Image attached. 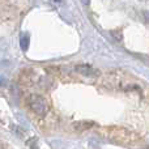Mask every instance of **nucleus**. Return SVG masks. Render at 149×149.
I'll return each mask as SVG.
<instances>
[{
    "mask_svg": "<svg viewBox=\"0 0 149 149\" xmlns=\"http://www.w3.org/2000/svg\"><path fill=\"white\" fill-rule=\"evenodd\" d=\"M101 82H103V85L107 88H113V89H119L123 92H128V90H136L141 95L147 97L149 92V86L139 84V80L132 77L131 74H128L124 71H111L102 76Z\"/></svg>",
    "mask_w": 149,
    "mask_h": 149,
    "instance_id": "nucleus-1",
    "label": "nucleus"
},
{
    "mask_svg": "<svg viewBox=\"0 0 149 149\" xmlns=\"http://www.w3.org/2000/svg\"><path fill=\"white\" fill-rule=\"evenodd\" d=\"M100 135L105 139L120 145H136L141 143V139L137 134L123 127H102L100 128Z\"/></svg>",
    "mask_w": 149,
    "mask_h": 149,
    "instance_id": "nucleus-2",
    "label": "nucleus"
},
{
    "mask_svg": "<svg viewBox=\"0 0 149 149\" xmlns=\"http://www.w3.org/2000/svg\"><path fill=\"white\" fill-rule=\"evenodd\" d=\"M77 71H79L80 73H82V74H85L86 77H98V71L97 70H94V68H92V67H88V65H80V67H77L76 68Z\"/></svg>",
    "mask_w": 149,
    "mask_h": 149,
    "instance_id": "nucleus-4",
    "label": "nucleus"
},
{
    "mask_svg": "<svg viewBox=\"0 0 149 149\" xmlns=\"http://www.w3.org/2000/svg\"><path fill=\"white\" fill-rule=\"evenodd\" d=\"M81 1H82V4H85V5H89L90 0H81Z\"/></svg>",
    "mask_w": 149,
    "mask_h": 149,
    "instance_id": "nucleus-6",
    "label": "nucleus"
},
{
    "mask_svg": "<svg viewBox=\"0 0 149 149\" xmlns=\"http://www.w3.org/2000/svg\"><path fill=\"white\" fill-rule=\"evenodd\" d=\"M20 43H21V49L28 50V47H29V36L28 34H22V36H21Z\"/></svg>",
    "mask_w": 149,
    "mask_h": 149,
    "instance_id": "nucleus-5",
    "label": "nucleus"
},
{
    "mask_svg": "<svg viewBox=\"0 0 149 149\" xmlns=\"http://www.w3.org/2000/svg\"><path fill=\"white\" fill-rule=\"evenodd\" d=\"M28 102H29V107L31 109V111H34L39 116L46 115L47 111H49L47 101L41 94H30Z\"/></svg>",
    "mask_w": 149,
    "mask_h": 149,
    "instance_id": "nucleus-3",
    "label": "nucleus"
},
{
    "mask_svg": "<svg viewBox=\"0 0 149 149\" xmlns=\"http://www.w3.org/2000/svg\"><path fill=\"white\" fill-rule=\"evenodd\" d=\"M0 149H4V145H3L1 143H0Z\"/></svg>",
    "mask_w": 149,
    "mask_h": 149,
    "instance_id": "nucleus-7",
    "label": "nucleus"
}]
</instances>
